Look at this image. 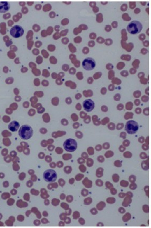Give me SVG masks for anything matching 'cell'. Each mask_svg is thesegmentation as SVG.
<instances>
[{
    "instance_id": "cell-1",
    "label": "cell",
    "mask_w": 151,
    "mask_h": 228,
    "mask_svg": "<svg viewBox=\"0 0 151 228\" xmlns=\"http://www.w3.org/2000/svg\"><path fill=\"white\" fill-rule=\"evenodd\" d=\"M34 131L32 127L29 125H23L21 126L19 131V135L22 140H29L33 135Z\"/></svg>"
},
{
    "instance_id": "cell-2",
    "label": "cell",
    "mask_w": 151,
    "mask_h": 228,
    "mask_svg": "<svg viewBox=\"0 0 151 228\" xmlns=\"http://www.w3.org/2000/svg\"><path fill=\"white\" fill-rule=\"evenodd\" d=\"M143 28L142 23L137 21H132L127 26L128 32L131 34L135 35L141 32Z\"/></svg>"
},
{
    "instance_id": "cell-3",
    "label": "cell",
    "mask_w": 151,
    "mask_h": 228,
    "mask_svg": "<svg viewBox=\"0 0 151 228\" xmlns=\"http://www.w3.org/2000/svg\"><path fill=\"white\" fill-rule=\"evenodd\" d=\"M139 129L138 124L134 120H129L125 125V130L128 134L136 133Z\"/></svg>"
},
{
    "instance_id": "cell-4",
    "label": "cell",
    "mask_w": 151,
    "mask_h": 228,
    "mask_svg": "<svg viewBox=\"0 0 151 228\" xmlns=\"http://www.w3.org/2000/svg\"><path fill=\"white\" fill-rule=\"evenodd\" d=\"M64 148L68 152H75L78 148V143L74 139H68L63 144Z\"/></svg>"
},
{
    "instance_id": "cell-5",
    "label": "cell",
    "mask_w": 151,
    "mask_h": 228,
    "mask_svg": "<svg viewBox=\"0 0 151 228\" xmlns=\"http://www.w3.org/2000/svg\"><path fill=\"white\" fill-rule=\"evenodd\" d=\"M43 178L45 181L49 183H52L55 181L57 178V173L54 170H47L44 172Z\"/></svg>"
},
{
    "instance_id": "cell-6",
    "label": "cell",
    "mask_w": 151,
    "mask_h": 228,
    "mask_svg": "<svg viewBox=\"0 0 151 228\" xmlns=\"http://www.w3.org/2000/svg\"><path fill=\"white\" fill-rule=\"evenodd\" d=\"M96 62L92 58H87L85 59L82 62V66L85 70H93L96 67Z\"/></svg>"
},
{
    "instance_id": "cell-7",
    "label": "cell",
    "mask_w": 151,
    "mask_h": 228,
    "mask_svg": "<svg viewBox=\"0 0 151 228\" xmlns=\"http://www.w3.org/2000/svg\"><path fill=\"white\" fill-rule=\"evenodd\" d=\"M24 34V29L19 25H15L10 30V34L15 38H18L22 36Z\"/></svg>"
},
{
    "instance_id": "cell-8",
    "label": "cell",
    "mask_w": 151,
    "mask_h": 228,
    "mask_svg": "<svg viewBox=\"0 0 151 228\" xmlns=\"http://www.w3.org/2000/svg\"><path fill=\"white\" fill-rule=\"evenodd\" d=\"M84 110L87 112H90L94 108L95 103L92 100L87 99L84 100L83 103Z\"/></svg>"
},
{
    "instance_id": "cell-9",
    "label": "cell",
    "mask_w": 151,
    "mask_h": 228,
    "mask_svg": "<svg viewBox=\"0 0 151 228\" xmlns=\"http://www.w3.org/2000/svg\"><path fill=\"white\" fill-rule=\"evenodd\" d=\"M10 8V4L8 2H0V12L6 13Z\"/></svg>"
},
{
    "instance_id": "cell-10",
    "label": "cell",
    "mask_w": 151,
    "mask_h": 228,
    "mask_svg": "<svg viewBox=\"0 0 151 228\" xmlns=\"http://www.w3.org/2000/svg\"><path fill=\"white\" fill-rule=\"evenodd\" d=\"M19 127H20V124L18 122L15 120L12 121L8 126V128L12 132L17 131L19 129Z\"/></svg>"
},
{
    "instance_id": "cell-11",
    "label": "cell",
    "mask_w": 151,
    "mask_h": 228,
    "mask_svg": "<svg viewBox=\"0 0 151 228\" xmlns=\"http://www.w3.org/2000/svg\"><path fill=\"white\" fill-rule=\"evenodd\" d=\"M105 203L103 202H100L97 205V208H98L99 210H102L105 207Z\"/></svg>"
},
{
    "instance_id": "cell-12",
    "label": "cell",
    "mask_w": 151,
    "mask_h": 228,
    "mask_svg": "<svg viewBox=\"0 0 151 228\" xmlns=\"http://www.w3.org/2000/svg\"><path fill=\"white\" fill-rule=\"evenodd\" d=\"M92 198H90V197H88L87 198L84 199V204L87 205H90V204H91V203H92Z\"/></svg>"
},
{
    "instance_id": "cell-13",
    "label": "cell",
    "mask_w": 151,
    "mask_h": 228,
    "mask_svg": "<svg viewBox=\"0 0 151 228\" xmlns=\"http://www.w3.org/2000/svg\"><path fill=\"white\" fill-rule=\"evenodd\" d=\"M120 185L122 187H127L128 186V182L125 180H122L120 182Z\"/></svg>"
},
{
    "instance_id": "cell-14",
    "label": "cell",
    "mask_w": 151,
    "mask_h": 228,
    "mask_svg": "<svg viewBox=\"0 0 151 228\" xmlns=\"http://www.w3.org/2000/svg\"><path fill=\"white\" fill-rule=\"evenodd\" d=\"M107 201L108 203L109 204H113V203H115V202H116V199L114 198H113V197L108 198L107 200Z\"/></svg>"
},
{
    "instance_id": "cell-15",
    "label": "cell",
    "mask_w": 151,
    "mask_h": 228,
    "mask_svg": "<svg viewBox=\"0 0 151 228\" xmlns=\"http://www.w3.org/2000/svg\"><path fill=\"white\" fill-rule=\"evenodd\" d=\"M96 185L99 186V187H102L103 185V182L101 180H97L96 181Z\"/></svg>"
},
{
    "instance_id": "cell-16",
    "label": "cell",
    "mask_w": 151,
    "mask_h": 228,
    "mask_svg": "<svg viewBox=\"0 0 151 228\" xmlns=\"http://www.w3.org/2000/svg\"><path fill=\"white\" fill-rule=\"evenodd\" d=\"M79 216H80V214L78 213V211L74 212V213L73 214V218L74 219H77L79 217Z\"/></svg>"
},
{
    "instance_id": "cell-17",
    "label": "cell",
    "mask_w": 151,
    "mask_h": 228,
    "mask_svg": "<svg viewBox=\"0 0 151 228\" xmlns=\"http://www.w3.org/2000/svg\"><path fill=\"white\" fill-rule=\"evenodd\" d=\"M81 193L82 195V196L85 197V196H87V195H88L89 193H88V191H87V189H83L82 190V191Z\"/></svg>"
},
{
    "instance_id": "cell-18",
    "label": "cell",
    "mask_w": 151,
    "mask_h": 228,
    "mask_svg": "<svg viewBox=\"0 0 151 228\" xmlns=\"http://www.w3.org/2000/svg\"><path fill=\"white\" fill-rule=\"evenodd\" d=\"M106 186L107 187L108 189H111L113 187V185L110 182L107 181L106 182Z\"/></svg>"
},
{
    "instance_id": "cell-19",
    "label": "cell",
    "mask_w": 151,
    "mask_h": 228,
    "mask_svg": "<svg viewBox=\"0 0 151 228\" xmlns=\"http://www.w3.org/2000/svg\"><path fill=\"white\" fill-rule=\"evenodd\" d=\"M136 178L135 176H131L129 177V181L131 182V183H134L135 181V180H136Z\"/></svg>"
},
{
    "instance_id": "cell-20",
    "label": "cell",
    "mask_w": 151,
    "mask_h": 228,
    "mask_svg": "<svg viewBox=\"0 0 151 228\" xmlns=\"http://www.w3.org/2000/svg\"><path fill=\"white\" fill-rule=\"evenodd\" d=\"M129 188H130L131 189V190H135V189H136L137 188V185L136 184L134 183H133L132 184H131V185H130Z\"/></svg>"
},
{
    "instance_id": "cell-21",
    "label": "cell",
    "mask_w": 151,
    "mask_h": 228,
    "mask_svg": "<svg viewBox=\"0 0 151 228\" xmlns=\"http://www.w3.org/2000/svg\"><path fill=\"white\" fill-rule=\"evenodd\" d=\"M143 210L145 213H148V205H144L143 207Z\"/></svg>"
},
{
    "instance_id": "cell-22",
    "label": "cell",
    "mask_w": 151,
    "mask_h": 228,
    "mask_svg": "<svg viewBox=\"0 0 151 228\" xmlns=\"http://www.w3.org/2000/svg\"><path fill=\"white\" fill-rule=\"evenodd\" d=\"M73 200V197L72 196H69L67 197V201L69 203H71Z\"/></svg>"
},
{
    "instance_id": "cell-23",
    "label": "cell",
    "mask_w": 151,
    "mask_h": 228,
    "mask_svg": "<svg viewBox=\"0 0 151 228\" xmlns=\"http://www.w3.org/2000/svg\"><path fill=\"white\" fill-rule=\"evenodd\" d=\"M113 181L117 183V182L118 181V180H119V177L117 178L116 177V175H113Z\"/></svg>"
},
{
    "instance_id": "cell-24",
    "label": "cell",
    "mask_w": 151,
    "mask_h": 228,
    "mask_svg": "<svg viewBox=\"0 0 151 228\" xmlns=\"http://www.w3.org/2000/svg\"><path fill=\"white\" fill-rule=\"evenodd\" d=\"M90 212L93 215H95V214H96L98 213V212L96 210V208H92V210H91Z\"/></svg>"
},
{
    "instance_id": "cell-25",
    "label": "cell",
    "mask_w": 151,
    "mask_h": 228,
    "mask_svg": "<svg viewBox=\"0 0 151 228\" xmlns=\"http://www.w3.org/2000/svg\"><path fill=\"white\" fill-rule=\"evenodd\" d=\"M78 221H79V223H80L81 225H84V224H85V221H84V220L83 219H82V218L80 219L79 220H78Z\"/></svg>"
},
{
    "instance_id": "cell-26",
    "label": "cell",
    "mask_w": 151,
    "mask_h": 228,
    "mask_svg": "<svg viewBox=\"0 0 151 228\" xmlns=\"http://www.w3.org/2000/svg\"><path fill=\"white\" fill-rule=\"evenodd\" d=\"M118 211H119L120 213H124L126 211H125V210L124 208L120 207L119 208V210H118Z\"/></svg>"
},
{
    "instance_id": "cell-27",
    "label": "cell",
    "mask_w": 151,
    "mask_h": 228,
    "mask_svg": "<svg viewBox=\"0 0 151 228\" xmlns=\"http://www.w3.org/2000/svg\"><path fill=\"white\" fill-rule=\"evenodd\" d=\"M111 193H112L113 195H116V194L117 193L116 189H114V188L112 189L111 190Z\"/></svg>"
},
{
    "instance_id": "cell-28",
    "label": "cell",
    "mask_w": 151,
    "mask_h": 228,
    "mask_svg": "<svg viewBox=\"0 0 151 228\" xmlns=\"http://www.w3.org/2000/svg\"><path fill=\"white\" fill-rule=\"evenodd\" d=\"M102 157H103L102 156H100L99 157V158H98V161H100V162H103L104 159Z\"/></svg>"
},
{
    "instance_id": "cell-29",
    "label": "cell",
    "mask_w": 151,
    "mask_h": 228,
    "mask_svg": "<svg viewBox=\"0 0 151 228\" xmlns=\"http://www.w3.org/2000/svg\"><path fill=\"white\" fill-rule=\"evenodd\" d=\"M125 196H126V194L125 193H119V195H118L120 198H124V197H125Z\"/></svg>"
},
{
    "instance_id": "cell-30",
    "label": "cell",
    "mask_w": 151,
    "mask_h": 228,
    "mask_svg": "<svg viewBox=\"0 0 151 228\" xmlns=\"http://www.w3.org/2000/svg\"><path fill=\"white\" fill-rule=\"evenodd\" d=\"M74 180L73 178H71V179H70V181H69V183H70V184H73V183H74Z\"/></svg>"
},
{
    "instance_id": "cell-31",
    "label": "cell",
    "mask_w": 151,
    "mask_h": 228,
    "mask_svg": "<svg viewBox=\"0 0 151 228\" xmlns=\"http://www.w3.org/2000/svg\"><path fill=\"white\" fill-rule=\"evenodd\" d=\"M66 222L68 223V224H69V223H71V219H70V217H68V218H67L66 221Z\"/></svg>"
},
{
    "instance_id": "cell-32",
    "label": "cell",
    "mask_w": 151,
    "mask_h": 228,
    "mask_svg": "<svg viewBox=\"0 0 151 228\" xmlns=\"http://www.w3.org/2000/svg\"><path fill=\"white\" fill-rule=\"evenodd\" d=\"M97 225H98V226H103L104 225H103V224L102 223L100 222L98 223L97 224Z\"/></svg>"
},
{
    "instance_id": "cell-33",
    "label": "cell",
    "mask_w": 151,
    "mask_h": 228,
    "mask_svg": "<svg viewBox=\"0 0 151 228\" xmlns=\"http://www.w3.org/2000/svg\"><path fill=\"white\" fill-rule=\"evenodd\" d=\"M97 171H98V172H96V173H98V174H99V173H98V172H99V171H98V170H97ZM100 174H101V175L102 176H103V173H102L100 172Z\"/></svg>"
}]
</instances>
